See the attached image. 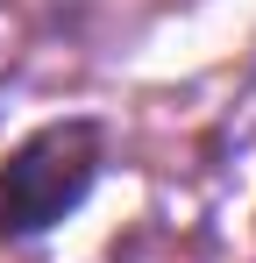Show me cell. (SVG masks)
<instances>
[{
    "label": "cell",
    "mask_w": 256,
    "mask_h": 263,
    "mask_svg": "<svg viewBox=\"0 0 256 263\" xmlns=\"http://www.w3.org/2000/svg\"><path fill=\"white\" fill-rule=\"evenodd\" d=\"M100 178V121H50L0 164V235H43Z\"/></svg>",
    "instance_id": "cell-1"
}]
</instances>
